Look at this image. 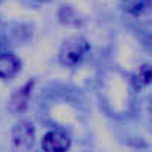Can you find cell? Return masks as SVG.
<instances>
[{
	"mask_svg": "<svg viewBox=\"0 0 152 152\" xmlns=\"http://www.w3.org/2000/svg\"><path fill=\"white\" fill-rule=\"evenodd\" d=\"M89 50H90V46L86 39L80 36L69 37L68 40L64 42L59 50V61L66 68H75L84 61Z\"/></svg>",
	"mask_w": 152,
	"mask_h": 152,
	"instance_id": "cell-1",
	"label": "cell"
},
{
	"mask_svg": "<svg viewBox=\"0 0 152 152\" xmlns=\"http://www.w3.org/2000/svg\"><path fill=\"white\" fill-rule=\"evenodd\" d=\"M34 143V127L28 121H19L12 129V146L19 152H27Z\"/></svg>",
	"mask_w": 152,
	"mask_h": 152,
	"instance_id": "cell-2",
	"label": "cell"
},
{
	"mask_svg": "<svg viewBox=\"0 0 152 152\" xmlns=\"http://www.w3.org/2000/svg\"><path fill=\"white\" fill-rule=\"evenodd\" d=\"M69 146H71V139L62 130L48 132L42 140V148L45 152H66Z\"/></svg>",
	"mask_w": 152,
	"mask_h": 152,
	"instance_id": "cell-3",
	"label": "cell"
},
{
	"mask_svg": "<svg viewBox=\"0 0 152 152\" xmlns=\"http://www.w3.org/2000/svg\"><path fill=\"white\" fill-rule=\"evenodd\" d=\"M31 90H33V81H28L27 84L15 90V93L10 96V101H9V109L13 114H19L28 106Z\"/></svg>",
	"mask_w": 152,
	"mask_h": 152,
	"instance_id": "cell-4",
	"label": "cell"
},
{
	"mask_svg": "<svg viewBox=\"0 0 152 152\" xmlns=\"http://www.w3.org/2000/svg\"><path fill=\"white\" fill-rule=\"evenodd\" d=\"M21 69V62L15 55L1 53L0 55V78H12Z\"/></svg>",
	"mask_w": 152,
	"mask_h": 152,
	"instance_id": "cell-5",
	"label": "cell"
},
{
	"mask_svg": "<svg viewBox=\"0 0 152 152\" xmlns=\"http://www.w3.org/2000/svg\"><path fill=\"white\" fill-rule=\"evenodd\" d=\"M149 84H152V66L142 65L133 75V86L136 89H145Z\"/></svg>",
	"mask_w": 152,
	"mask_h": 152,
	"instance_id": "cell-6",
	"label": "cell"
},
{
	"mask_svg": "<svg viewBox=\"0 0 152 152\" xmlns=\"http://www.w3.org/2000/svg\"><path fill=\"white\" fill-rule=\"evenodd\" d=\"M39 1H49V0H39Z\"/></svg>",
	"mask_w": 152,
	"mask_h": 152,
	"instance_id": "cell-7",
	"label": "cell"
}]
</instances>
